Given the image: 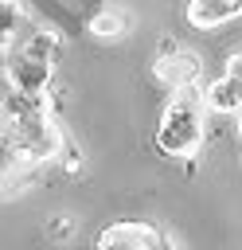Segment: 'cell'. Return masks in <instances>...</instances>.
I'll list each match as a JSON object with an SVG mask.
<instances>
[{
  "label": "cell",
  "instance_id": "1",
  "mask_svg": "<svg viewBox=\"0 0 242 250\" xmlns=\"http://www.w3.org/2000/svg\"><path fill=\"white\" fill-rule=\"evenodd\" d=\"M203 133H207V109H203V98H199V86H187V90H176L160 113V129H156V148L164 156H176V160H187L199 152L203 145Z\"/></svg>",
  "mask_w": 242,
  "mask_h": 250
},
{
  "label": "cell",
  "instance_id": "2",
  "mask_svg": "<svg viewBox=\"0 0 242 250\" xmlns=\"http://www.w3.org/2000/svg\"><path fill=\"white\" fill-rule=\"evenodd\" d=\"M62 137L66 133L51 121V113H27V117H16L12 121L8 145L20 152L23 164H43V160H55Z\"/></svg>",
  "mask_w": 242,
  "mask_h": 250
},
{
  "label": "cell",
  "instance_id": "3",
  "mask_svg": "<svg viewBox=\"0 0 242 250\" xmlns=\"http://www.w3.org/2000/svg\"><path fill=\"white\" fill-rule=\"evenodd\" d=\"M0 70H4V82H8L16 94H27V98H43L47 86H51V66L39 62V59H27V55L16 51V47L4 51Z\"/></svg>",
  "mask_w": 242,
  "mask_h": 250
},
{
  "label": "cell",
  "instance_id": "4",
  "mask_svg": "<svg viewBox=\"0 0 242 250\" xmlns=\"http://www.w3.org/2000/svg\"><path fill=\"white\" fill-rule=\"evenodd\" d=\"M199 74H203V62L199 55L191 51H176L168 59H156V78L176 94V90H187V86H199Z\"/></svg>",
  "mask_w": 242,
  "mask_h": 250
},
{
  "label": "cell",
  "instance_id": "5",
  "mask_svg": "<svg viewBox=\"0 0 242 250\" xmlns=\"http://www.w3.org/2000/svg\"><path fill=\"white\" fill-rule=\"evenodd\" d=\"M242 12V0H191L187 4V23L199 27V31H211V27H222L230 20H238Z\"/></svg>",
  "mask_w": 242,
  "mask_h": 250
},
{
  "label": "cell",
  "instance_id": "6",
  "mask_svg": "<svg viewBox=\"0 0 242 250\" xmlns=\"http://www.w3.org/2000/svg\"><path fill=\"white\" fill-rule=\"evenodd\" d=\"M148 223H113L98 234V250H148Z\"/></svg>",
  "mask_w": 242,
  "mask_h": 250
},
{
  "label": "cell",
  "instance_id": "7",
  "mask_svg": "<svg viewBox=\"0 0 242 250\" xmlns=\"http://www.w3.org/2000/svg\"><path fill=\"white\" fill-rule=\"evenodd\" d=\"M199 98H203V109H211V113H238V105H242V78L238 74H222Z\"/></svg>",
  "mask_w": 242,
  "mask_h": 250
},
{
  "label": "cell",
  "instance_id": "8",
  "mask_svg": "<svg viewBox=\"0 0 242 250\" xmlns=\"http://www.w3.org/2000/svg\"><path fill=\"white\" fill-rule=\"evenodd\" d=\"M12 47L23 51L27 59H39V62L55 66V59H59V31H51V27H35V31H27V35H20Z\"/></svg>",
  "mask_w": 242,
  "mask_h": 250
},
{
  "label": "cell",
  "instance_id": "9",
  "mask_svg": "<svg viewBox=\"0 0 242 250\" xmlns=\"http://www.w3.org/2000/svg\"><path fill=\"white\" fill-rule=\"evenodd\" d=\"M86 31H90L94 39H121V35L129 31V20H125L121 12H113V8H101V12H94V16L86 20Z\"/></svg>",
  "mask_w": 242,
  "mask_h": 250
},
{
  "label": "cell",
  "instance_id": "10",
  "mask_svg": "<svg viewBox=\"0 0 242 250\" xmlns=\"http://www.w3.org/2000/svg\"><path fill=\"white\" fill-rule=\"evenodd\" d=\"M23 31V8L20 0H0V62H4V51L20 39Z\"/></svg>",
  "mask_w": 242,
  "mask_h": 250
},
{
  "label": "cell",
  "instance_id": "11",
  "mask_svg": "<svg viewBox=\"0 0 242 250\" xmlns=\"http://www.w3.org/2000/svg\"><path fill=\"white\" fill-rule=\"evenodd\" d=\"M55 4H59V8H62L66 16H74V20H82V23H86V20L94 16V12H101V8H105L101 0H55Z\"/></svg>",
  "mask_w": 242,
  "mask_h": 250
},
{
  "label": "cell",
  "instance_id": "12",
  "mask_svg": "<svg viewBox=\"0 0 242 250\" xmlns=\"http://www.w3.org/2000/svg\"><path fill=\"white\" fill-rule=\"evenodd\" d=\"M55 160L66 168V172H78L82 168V148L70 141V137H62V145H59V152H55Z\"/></svg>",
  "mask_w": 242,
  "mask_h": 250
},
{
  "label": "cell",
  "instance_id": "13",
  "mask_svg": "<svg viewBox=\"0 0 242 250\" xmlns=\"http://www.w3.org/2000/svg\"><path fill=\"white\" fill-rule=\"evenodd\" d=\"M23 160H20V152L8 145V141H0V184H8L12 176H16V168H20Z\"/></svg>",
  "mask_w": 242,
  "mask_h": 250
},
{
  "label": "cell",
  "instance_id": "14",
  "mask_svg": "<svg viewBox=\"0 0 242 250\" xmlns=\"http://www.w3.org/2000/svg\"><path fill=\"white\" fill-rule=\"evenodd\" d=\"M47 230H51V238H59V242H66V238H70V234H74V223H70V219H66V215H55V219H51V227H47Z\"/></svg>",
  "mask_w": 242,
  "mask_h": 250
},
{
  "label": "cell",
  "instance_id": "15",
  "mask_svg": "<svg viewBox=\"0 0 242 250\" xmlns=\"http://www.w3.org/2000/svg\"><path fill=\"white\" fill-rule=\"evenodd\" d=\"M148 250H176V246H172V238H168L160 227H152V234H148Z\"/></svg>",
  "mask_w": 242,
  "mask_h": 250
},
{
  "label": "cell",
  "instance_id": "16",
  "mask_svg": "<svg viewBox=\"0 0 242 250\" xmlns=\"http://www.w3.org/2000/svg\"><path fill=\"white\" fill-rule=\"evenodd\" d=\"M180 47H176V39L168 35V39H160V47H156V59H168V55H176Z\"/></svg>",
  "mask_w": 242,
  "mask_h": 250
}]
</instances>
